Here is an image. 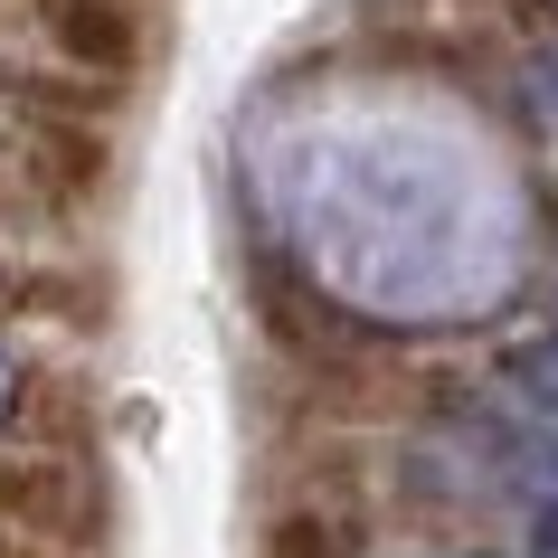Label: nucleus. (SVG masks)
Wrapping results in <instances>:
<instances>
[{
  "mask_svg": "<svg viewBox=\"0 0 558 558\" xmlns=\"http://www.w3.org/2000/svg\"><path fill=\"white\" fill-rule=\"evenodd\" d=\"M38 20L66 58L86 66H133V10L123 0H38Z\"/></svg>",
  "mask_w": 558,
  "mask_h": 558,
  "instance_id": "nucleus-1",
  "label": "nucleus"
},
{
  "mask_svg": "<svg viewBox=\"0 0 558 558\" xmlns=\"http://www.w3.org/2000/svg\"><path fill=\"white\" fill-rule=\"evenodd\" d=\"M530 549L558 558V501H539V511H530Z\"/></svg>",
  "mask_w": 558,
  "mask_h": 558,
  "instance_id": "nucleus-4",
  "label": "nucleus"
},
{
  "mask_svg": "<svg viewBox=\"0 0 558 558\" xmlns=\"http://www.w3.org/2000/svg\"><path fill=\"white\" fill-rule=\"evenodd\" d=\"M501 388H511L539 426H558V331H530L521 351L501 360Z\"/></svg>",
  "mask_w": 558,
  "mask_h": 558,
  "instance_id": "nucleus-2",
  "label": "nucleus"
},
{
  "mask_svg": "<svg viewBox=\"0 0 558 558\" xmlns=\"http://www.w3.org/2000/svg\"><path fill=\"white\" fill-rule=\"evenodd\" d=\"M275 558H351V530L341 521H284L275 530Z\"/></svg>",
  "mask_w": 558,
  "mask_h": 558,
  "instance_id": "nucleus-3",
  "label": "nucleus"
},
{
  "mask_svg": "<svg viewBox=\"0 0 558 558\" xmlns=\"http://www.w3.org/2000/svg\"><path fill=\"white\" fill-rule=\"evenodd\" d=\"M10 398H20V369H10V360H0V408H10Z\"/></svg>",
  "mask_w": 558,
  "mask_h": 558,
  "instance_id": "nucleus-5",
  "label": "nucleus"
}]
</instances>
